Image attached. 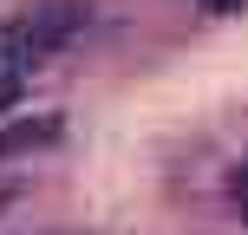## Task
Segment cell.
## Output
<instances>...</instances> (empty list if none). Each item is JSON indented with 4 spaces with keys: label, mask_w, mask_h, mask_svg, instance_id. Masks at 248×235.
<instances>
[{
    "label": "cell",
    "mask_w": 248,
    "mask_h": 235,
    "mask_svg": "<svg viewBox=\"0 0 248 235\" xmlns=\"http://www.w3.org/2000/svg\"><path fill=\"white\" fill-rule=\"evenodd\" d=\"M46 137H59V124L39 118V124H13V131H0V157L7 150H26V144H46Z\"/></svg>",
    "instance_id": "2"
},
{
    "label": "cell",
    "mask_w": 248,
    "mask_h": 235,
    "mask_svg": "<svg viewBox=\"0 0 248 235\" xmlns=\"http://www.w3.org/2000/svg\"><path fill=\"white\" fill-rule=\"evenodd\" d=\"M196 7H202V13H235L242 0H196Z\"/></svg>",
    "instance_id": "4"
},
{
    "label": "cell",
    "mask_w": 248,
    "mask_h": 235,
    "mask_svg": "<svg viewBox=\"0 0 248 235\" xmlns=\"http://www.w3.org/2000/svg\"><path fill=\"white\" fill-rule=\"evenodd\" d=\"M78 26H85L78 0H39V7H20L13 20H0V78L26 85V72H39Z\"/></svg>",
    "instance_id": "1"
},
{
    "label": "cell",
    "mask_w": 248,
    "mask_h": 235,
    "mask_svg": "<svg viewBox=\"0 0 248 235\" xmlns=\"http://www.w3.org/2000/svg\"><path fill=\"white\" fill-rule=\"evenodd\" d=\"M229 196H235V209L248 216V157H242V170H235V183H229Z\"/></svg>",
    "instance_id": "3"
}]
</instances>
